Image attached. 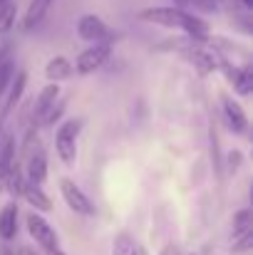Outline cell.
I'll use <instances>...</instances> for the list:
<instances>
[{"label":"cell","instance_id":"obj_1","mask_svg":"<svg viewBox=\"0 0 253 255\" xmlns=\"http://www.w3.org/2000/svg\"><path fill=\"white\" fill-rule=\"evenodd\" d=\"M139 20L154 22V25H162V27H179V30H184L189 37H194L199 42H206L211 37V27H209V22L204 17H199L194 12H186L184 7H176V5L144 7L139 12Z\"/></svg>","mask_w":253,"mask_h":255},{"label":"cell","instance_id":"obj_2","mask_svg":"<svg viewBox=\"0 0 253 255\" xmlns=\"http://www.w3.org/2000/svg\"><path fill=\"white\" fill-rule=\"evenodd\" d=\"M82 131V119H67L60 124L57 134H55V151L60 156L62 164L72 166L77 159V136Z\"/></svg>","mask_w":253,"mask_h":255},{"label":"cell","instance_id":"obj_3","mask_svg":"<svg viewBox=\"0 0 253 255\" xmlns=\"http://www.w3.org/2000/svg\"><path fill=\"white\" fill-rule=\"evenodd\" d=\"M219 60H216V67L224 72V77L229 80V85L234 87V92L236 94H241V97H249L253 89V70L251 65H236V62H231V60H226L224 55H216Z\"/></svg>","mask_w":253,"mask_h":255},{"label":"cell","instance_id":"obj_4","mask_svg":"<svg viewBox=\"0 0 253 255\" xmlns=\"http://www.w3.org/2000/svg\"><path fill=\"white\" fill-rule=\"evenodd\" d=\"M112 55V42H92L87 50H82L75 60V72L77 75H92L97 72Z\"/></svg>","mask_w":253,"mask_h":255},{"label":"cell","instance_id":"obj_5","mask_svg":"<svg viewBox=\"0 0 253 255\" xmlns=\"http://www.w3.org/2000/svg\"><path fill=\"white\" fill-rule=\"evenodd\" d=\"M25 226H27V233L32 236V241L42 248V251H52V248H60V238H57V233H55V228L37 213V211H32V213H27V218H25Z\"/></svg>","mask_w":253,"mask_h":255},{"label":"cell","instance_id":"obj_6","mask_svg":"<svg viewBox=\"0 0 253 255\" xmlns=\"http://www.w3.org/2000/svg\"><path fill=\"white\" fill-rule=\"evenodd\" d=\"M60 193H62L67 208L75 211L77 216H94L97 213V206L89 201V196L84 193L72 178H60Z\"/></svg>","mask_w":253,"mask_h":255},{"label":"cell","instance_id":"obj_7","mask_svg":"<svg viewBox=\"0 0 253 255\" xmlns=\"http://www.w3.org/2000/svg\"><path fill=\"white\" fill-rule=\"evenodd\" d=\"M77 35L84 42H112V40H117V32L97 15H82L77 20Z\"/></svg>","mask_w":253,"mask_h":255},{"label":"cell","instance_id":"obj_8","mask_svg":"<svg viewBox=\"0 0 253 255\" xmlns=\"http://www.w3.org/2000/svg\"><path fill=\"white\" fill-rule=\"evenodd\" d=\"M221 112H224V119H226V124L234 134H246L249 131V117H246L244 107L231 94H221Z\"/></svg>","mask_w":253,"mask_h":255},{"label":"cell","instance_id":"obj_9","mask_svg":"<svg viewBox=\"0 0 253 255\" xmlns=\"http://www.w3.org/2000/svg\"><path fill=\"white\" fill-rule=\"evenodd\" d=\"M60 85L57 82H50V85H45L40 89V94H37V99L32 102V107H30V119H32V127H37V122H40V117L57 102V97H60Z\"/></svg>","mask_w":253,"mask_h":255},{"label":"cell","instance_id":"obj_10","mask_svg":"<svg viewBox=\"0 0 253 255\" xmlns=\"http://www.w3.org/2000/svg\"><path fill=\"white\" fill-rule=\"evenodd\" d=\"M15 161V136H5L0 141V193H7V181Z\"/></svg>","mask_w":253,"mask_h":255},{"label":"cell","instance_id":"obj_11","mask_svg":"<svg viewBox=\"0 0 253 255\" xmlns=\"http://www.w3.org/2000/svg\"><path fill=\"white\" fill-rule=\"evenodd\" d=\"M20 196L25 198V203L32 208V211H50L52 208V201H50V196L40 188V183H32V181H27L25 178V183H22V188H20Z\"/></svg>","mask_w":253,"mask_h":255},{"label":"cell","instance_id":"obj_12","mask_svg":"<svg viewBox=\"0 0 253 255\" xmlns=\"http://www.w3.org/2000/svg\"><path fill=\"white\" fill-rule=\"evenodd\" d=\"M17 233V203L7 201L0 211V238L2 241H12Z\"/></svg>","mask_w":253,"mask_h":255},{"label":"cell","instance_id":"obj_13","mask_svg":"<svg viewBox=\"0 0 253 255\" xmlns=\"http://www.w3.org/2000/svg\"><path fill=\"white\" fill-rule=\"evenodd\" d=\"M72 72H75L72 62H70L67 57H62V55L52 57V60L45 65V77H47L50 82H65V80L72 77Z\"/></svg>","mask_w":253,"mask_h":255},{"label":"cell","instance_id":"obj_14","mask_svg":"<svg viewBox=\"0 0 253 255\" xmlns=\"http://www.w3.org/2000/svg\"><path fill=\"white\" fill-rule=\"evenodd\" d=\"M25 85H27V75H25V70H17L15 75H12V80H10V92H7V99H5V107H2V114L7 117L15 107H17V102L22 99V92H25Z\"/></svg>","mask_w":253,"mask_h":255},{"label":"cell","instance_id":"obj_15","mask_svg":"<svg viewBox=\"0 0 253 255\" xmlns=\"http://www.w3.org/2000/svg\"><path fill=\"white\" fill-rule=\"evenodd\" d=\"M50 5H52V0H32L30 7H27V12H25V17H22V27H25V30L37 27V25L45 20Z\"/></svg>","mask_w":253,"mask_h":255},{"label":"cell","instance_id":"obj_16","mask_svg":"<svg viewBox=\"0 0 253 255\" xmlns=\"http://www.w3.org/2000/svg\"><path fill=\"white\" fill-rule=\"evenodd\" d=\"M15 17H17V5L12 0L2 2L0 5V35H7L15 25Z\"/></svg>","mask_w":253,"mask_h":255},{"label":"cell","instance_id":"obj_17","mask_svg":"<svg viewBox=\"0 0 253 255\" xmlns=\"http://www.w3.org/2000/svg\"><path fill=\"white\" fill-rule=\"evenodd\" d=\"M65 107H67V99H62V97H57V102L40 117V122H37V127H52L60 117H62V112H65Z\"/></svg>","mask_w":253,"mask_h":255},{"label":"cell","instance_id":"obj_18","mask_svg":"<svg viewBox=\"0 0 253 255\" xmlns=\"http://www.w3.org/2000/svg\"><path fill=\"white\" fill-rule=\"evenodd\" d=\"M246 231H253V216L249 208H241V211L234 216V236L246 233Z\"/></svg>","mask_w":253,"mask_h":255},{"label":"cell","instance_id":"obj_19","mask_svg":"<svg viewBox=\"0 0 253 255\" xmlns=\"http://www.w3.org/2000/svg\"><path fill=\"white\" fill-rule=\"evenodd\" d=\"M134 238L129 236V233H119L117 238H114V246H112V255H132L134 251Z\"/></svg>","mask_w":253,"mask_h":255},{"label":"cell","instance_id":"obj_20","mask_svg":"<svg viewBox=\"0 0 253 255\" xmlns=\"http://www.w3.org/2000/svg\"><path fill=\"white\" fill-rule=\"evenodd\" d=\"M12 75H15V62H12V57H7V60L0 62V97L5 94V89L10 85Z\"/></svg>","mask_w":253,"mask_h":255},{"label":"cell","instance_id":"obj_21","mask_svg":"<svg viewBox=\"0 0 253 255\" xmlns=\"http://www.w3.org/2000/svg\"><path fill=\"white\" fill-rule=\"evenodd\" d=\"M253 246V231L234 236V253H249Z\"/></svg>","mask_w":253,"mask_h":255},{"label":"cell","instance_id":"obj_22","mask_svg":"<svg viewBox=\"0 0 253 255\" xmlns=\"http://www.w3.org/2000/svg\"><path fill=\"white\" fill-rule=\"evenodd\" d=\"M241 164H244V156H241V151H239V149L229 151V171H231V173H236V171L241 169Z\"/></svg>","mask_w":253,"mask_h":255},{"label":"cell","instance_id":"obj_23","mask_svg":"<svg viewBox=\"0 0 253 255\" xmlns=\"http://www.w3.org/2000/svg\"><path fill=\"white\" fill-rule=\"evenodd\" d=\"M159 255H181V253H179V248H176L174 243H169V246H164V248H162V253H159Z\"/></svg>","mask_w":253,"mask_h":255},{"label":"cell","instance_id":"obj_24","mask_svg":"<svg viewBox=\"0 0 253 255\" xmlns=\"http://www.w3.org/2000/svg\"><path fill=\"white\" fill-rule=\"evenodd\" d=\"M10 57V45H0V62Z\"/></svg>","mask_w":253,"mask_h":255},{"label":"cell","instance_id":"obj_25","mask_svg":"<svg viewBox=\"0 0 253 255\" xmlns=\"http://www.w3.org/2000/svg\"><path fill=\"white\" fill-rule=\"evenodd\" d=\"M132 255H149V253H147V248H144V246H139V243H137V246H134V251H132Z\"/></svg>","mask_w":253,"mask_h":255},{"label":"cell","instance_id":"obj_26","mask_svg":"<svg viewBox=\"0 0 253 255\" xmlns=\"http://www.w3.org/2000/svg\"><path fill=\"white\" fill-rule=\"evenodd\" d=\"M15 255H35V253H32L30 248H25V246H22V248H17V251H15Z\"/></svg>","mask_w":253,"mask_h":255},{"label":"cell","instance_id":"obj_27","mask_svg":"<svg viewBox=\"0 0 253 255\" xmlns=\"http://www.w3.org/2000/svg\"><path fill=\"white\" fill-rule=\"evenodd\" d=\"M174 5L176 7H186V5H191V0H174Z\"/></svg>","mask_w":253,"mask_h":255},{"label":"cell","instance_id":"obj_28","mask_svg":"<svg viewBox=\"0 0 253 255\" xmlns=\"http://www.w3.org/2000/svg\"><path fill=\"white\" fill-rule=\"evenodd\" d=\"M0 255H15V251H10V248H5V246H0Z\"/></svg>","mask_w":253,"mask_h":255},{"label":"cell","instance_id":"obj_29","mask_svg":"<svg viewBox=\"0 0 253 255\" xmlns=\"http://www.w3.org/2000/svg\"><path fill=\"white\" fill-rule=\"evenodd\" d=\"M45 255H65L60 248H52V251H45Z\"/></svg>","mask_w":253,"mask_h":255},{"label":"cell","instance_id":"obj_30","mask_svg":"<svg viewBox=\"0 0 253 255\" xmlns=\"http://www.w3.org/2000/svg\"><path fill=\"white\" fill-rule=\"evenodd\" d=\"M239 2H241L246 10H251V7H253V0H239Z\"/></svg>","mask_w":253,"mask_h":255},{"label":"cell","instance_id":"obj_31","mask_svg":"<svg viewBox=\"0 0 253 255\" xmlns=\"http://www.w3.org/2000/svg\"><path fill=\"white\" fill-rule=\"evenodd\" d=\"M2 122H5V114H2V109H0V136H2Z\"/></svg>","mask_w":253,"mask_h":255},{"label":"cell","instance_id":"obj_32","mask_svg":"<svg viewBox=\"0 0 253 255\" xmlns=\"http://www.w3.org/2000/svg\"><path fill=\"white\" fill-rule=\"evenodd\" d=\"M2 2H7V0H0V5H2Z\"/></svg>","mask_w":253,"mask_h":255}]
</instances>
